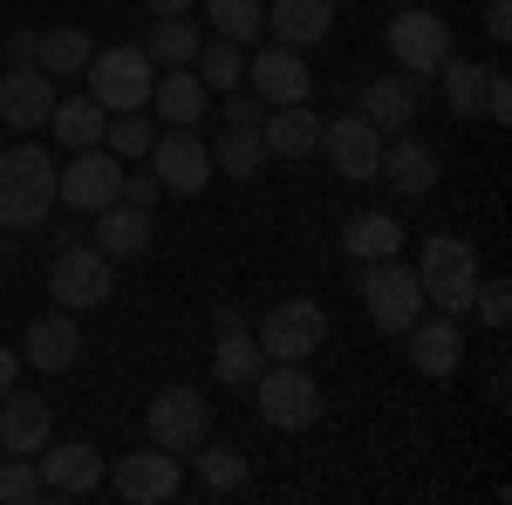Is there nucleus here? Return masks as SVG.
Masks as SVG:
<instances>
[{
  "label": "nucleus",
  "mask_w": 512,
  "mask_h": 505,
  "mask_svg": "<svg viewBox=\"0 0 512 505\" xmlns=\"http://www.w3.org/2000/svg\"><path fill=\"white\" fill-rule=\"evenodd\" d=\"M35 471H41V492L48 499H89L96 485H103V458L89 451V444H41L35 451Z\"/></svg>",
  "instance_id": "2eb2a0df"
},
{
  "label": "nucleus",
  "mask_w": 512,
  "mask_h": 505,
  "mask_svg": "<svg viewBox=\"0 0 512 505\" xmlns=\"http://www.w3.org/2000/svg\"><path fill=\"white\" fill-rule=\"evenodd\" d=\"M103 123H110V110H103L96 96H55V110H48V130H55L69 151L103 144Z\"/></svg>",
  "instance_id": "a878e982"
},
{
  "label": "nucleus",
  "mask_w": 512,
  "mask_h": 505,
  "mask_svg": "<svg viewBox=\"0 0 512 505\" xmlns=\"http://www.w3.org/2000/svg\"><path fill=\"white\" fill-rule=\"evenodd\" d=\"M198 82L212 89V96H226V89H239L246 82V48H233V41H212V48H198Z\"/></svg>",
  "instance_id": "72a5a7b5"
},
{
  "label": "nucleus",
  "mask_w": 512,
  "mask_h": 505,
  "mask_svg": "<svg viewBox=\"0 0 512 505\" xmlns=\"http://www.w3.org/2000/svg\"><path fill=\"white\" fill-rule=\"evenodd\" d=\"M485 69H492V62H458V55L437 69V76H444V103H451V117H478V110H485Z\"/></svg>",
  "instance_id": "473e14b6"
},
{
  "label": "nucleus",
  "mask_w": 512,
  "mask_h": 505,
  "mask_svg": "<svg viewBox=\"0 0 512 505\" xmlns=\"http://www.w3.org/2000/svg\"><path fill=\"white\" fill-rule=\"evenodd\" d=\"M342 246L369 267V260H390L396 246H403V226H396L390 212H355L349 226H342Z\"/></svg>",
  "instance_id": "c85d7f7f"
},
{
  "label": "nucleus",
  "mask_w": 512,
  "mask_h": 505,
  "mask_svg": "<svg viewBox=\"0 0 512 505\" xmlns=\"http://www.w3.org/2000/svg\"><path fill=\"white\" fill-rule=\"evenodd\" d=\"M253 403L274 430H308L321 417V389L308 376V362H267L253 376Z\"/></svg>",
  "instance_id": "39448f33"
},
{
  "label": "nucleus",
  "mask_w": 512,
  "mask_h": 505,
  "mask_svg": "<svg viewBox=\"0 0 512 505\" xmlns=\"http://www.w3.org/2000/svg\"><path fill=\"white\" fill-rule=\"evenodd\" d=\"M21 355L35 362L41 376H62V369H69V362L82 355L76 314H69V308H55V314H41V321H28V342H21Z\"/></svg>",
  "instance_id": "aec40b11"
},
{
  "label": "nucleus",
  "mask_w": 512,
  "mask_h": 505,
  "mask_svg": "<svg viewBox=\"0 0 512 505\" xmlns=\"http://www.w3.org/2000/svg\"><path fill=\"white\" fill-rule=\"evenodd\" d=\"M48 110H55V76H41L35 62H14L0 76V130L35 137V130H48Z\"/></svg>",
  "instance_id": "4468645a"
},
{
  "label": "nucleus",
  "mask_w": 512,
  "mask_h": 505,
  "mask_svg": "<svg viewBox=\"0 0 512 505\" xmlns=\"http://www.w3.org/2000/svg\"><path fill=\"white\" fill-rule=\"evenodd\" d=\"M390 55H396V69L424 89V82H431L437 69L458 55V48H451V21H444V14H431L424 0H417V7H403V14L390 21Z\"/></svg>",
  "instance_id": "20e7f679"
},
{
  "label": "nucleus",
  "mask_w": 512,
  "mask_h": 505,
  "mask_svg": "<svg viewBox=\"0 0 512 505\" xmlns=\"http://www.w3.org/2000/svg\"><path fill=\"white\" fill-rule=\"evenodd\" d=\"M205 21L219 28V41L246 48V41H260V28H267V7L260 0H205Z\"/></svg>",
  "instance_id": "2f4dec72"
},
{
  "label": "nucleus",
  "mask_w": 512,
  "mask_h": 505,
  "mask_svg": "<svg viewBox=\"0 0 512 505\" xmlns=\"http://www.w3.org/2000/svg\"><path fill=\"white\" fill-rule=\"evenodd\" d=\"M417 287H424V301H437L444 314H465L472 308V294H478V246L472 239H458V233H431L424 246H417Z\"/></svg>",
  "instance_id": "f03ea898"
},
{
  "label": "nucleus",
  "mask_w": 512,
  "mask_h": 505,
  "mask_svg": "<svg viewBox=\"0 0 512 505\" xmlns=\"http://www.w3.org/2000/svg\"><path fill=\"white\" fill-rule=\"evenodd\" d=\"M151 144H158V130L144 123V110H123V117L103 123V151L110 157H151Z\"/></svg>",
  "instance_id": "c9c22d12"
},
{
  "label": "nucleus",
  "mask_w": 512,
  "mask_h": 505,
  "mask_svg": "<svg viewBox=\"0 0 512 505\" xmlns=\"http://www.w3.org/2000/svg\"><path fill=\"white\" fill-rule=\"evenodd\" d=\"M144 430H151V444H164V451H198V444L212 437V403H205L198 389L171 383V389H158V396H151Z\"/></svg>",
  "instance_id": "9d476101"
},
{
  "label": "nucleus",
  "mask_w": 512,
  "mask_h": 505,
  "mask_svg": "<svg viewBox=\"0 0 512 505\" xmlns=\"http://www.w3.org/2000/svg\"><path fill=\"white\" fill-rule=\"evenodd\" d=\"M260 144H267V157H308L321 144L315 103H280V110H267L260 117Z\"/></svg>",
  "instance_id": "5701e85b"
},
{
  "label": "nucleus",
  "mask_w": 512,
  "mask_h": 505,
  "mask_svg": "<svg viewBox=\"0 0 512 505\" xmlns=\"http://www.w3.org/2000/svg\"><path fill=\"white\" fill-rule=\"evenodd\" d=\"M151 82H158V62L144 55V41H123V48H96L89 55V96L123 117V110H144L151 103Z\"/></svg>",
  "instance_id": "7ed1b4c3"
},
{
  "label": "nucleus",
  "mask_w": 512,
  "mask_h": 505,
  "mask_svg": "<svg viewBox=\"0 0 512 505\" xmlns=\"http://www.w3.org/2000/svg\"><path fill=\"white\" fill-rule=\"evenodd\" d=\"M403 335H410V369H417V376H451V369H458V355H465L458 314H431V321L417 314Z\"/></svg>",
  "instance_id": "a211bd4d"
},
{
  "label": "nucleus",
  "mask_w": 512,
  "mask_h": 505,
  "mask_svg": "<svg viewBox=\"0 0 512 505\" xmlns=\"http://www.w3.org/2000/svg\"><path fill=\"white\" fill-rule=\"evenodd\" d=\"M362 308H369V321L383 328V335H403L417 314H424V287H417V273L403 267V260H369L362 267Z\"/></svg>",
  "instance_id": "423d86ee"
},
{
  "label": "nucleus",
  "mask_w": 512,
  "mask_h": 505,
  "mask_svg": "<svg viewBox=\"0 0 512 505\" xmlns=\"http://www.w3.org/2000/svg\"><path fill=\"white\" fill-rule=\"evenodd\" d=\"M110 485H117V499H130V505H164V499H178V492H185V465H178V451L144 444V451L117 458Z\"/></svg>",
  "instance_id": "f8f14e48"
},
{
  "label": "nucleus",
  "mask_w": 512,
  "mask_h": 505,
  "mask_svg": "<svg viewBox=\"0 0 512 505\" xmlns=\"http://www.w3.org/2000/svg\"><path fill=\"white\" fill-rule=\"evenodd\" d=\"M151 14H158V21L164 14H192V0H151Z\"/></svg>",
  "instance_id": "a18cd8bd"
},
{
  "label": "nucleus",
  "mask_w": 512,
  "mask_h": 505,
  "mask_svg": "<svg viewBox=\"0 0 512 505\" xmlns=\"http://www.w3.org/2000/svg\"><path fill=\"white\" fill-rule=\"evenodd\" d=\"M123 198V157H110L103 144H89V151L69 157V171H55V205H69V212H103V205H117Z\"/></svg>",
  "instance_id": "6e6552de"
},
{
  "label": "nucleus",
  "mask_w": 512,
  "mask_h": 505,
  "mask_svg": "<svg viewBox=\"0 0 512 505\" xmlns=\"http://www.w3.org/2000/svg\"><path fill=\"white\" fill-rule=\"evenodd\" d=\"M485 35H492V41L512 35V0H485Z\"/></svg>",
  "instance_id": "79ce46f5"
},
{
  "label": "nucleus",
  "mask_w": 512,
  "mask_h": 505,
  "mask_svg": "<svg viewBox=\"0 0 512 505\" xmlns=\"http://www.w3.org/2000/svg\"><path fill=\"white\" fill-rule=\"evenodd\" d=\"M376 178H390L403 198H431L437 192V151L424 137L396 130V137H383V171H376Z\"/></svg>",
  "instance_id": "f3484780"
},
{
  "label": "nucleus",
  "mask_w": 512,
  "mask_h": 505,
  "mask_svg": "<svg viewBox=\"0 0 512 505\" xmlns=\"http://www.w3.org/2000/svg\"><path fill=\"white\" fill-rule=\"evenodd\" d=\"M267 369V349L246 335V328H219V349H212V376L226 389H253V376Z\"/></svg>",
  "instance_id": "bb28decb"
},
{
  "label": "nucleus",
  "mask_w": 512,
  "mask_h": 505,
  "mask_svg": "<svg viewBox=\"0 0 512 505\" xmlns=\"http://www.w3.org/2000/svg\"><path fill=\"white\" fill-rule=\"evenodd\" d=\"M219 110H226V123H260V117H267V103H260L246 82H239V89H226V103H219Z\"/></svg>",
  "instance_id": "a19ab883"
},
{
  "label": "nucleus",
  "mask_w": 512,
  "mask_h": 505,
  "mask_svg": "<svg viewBox=\"0 0 512 505\" xmlns=\"http://www.w3.org/2000/svg\"><path fill=\"white\" fill-rule=\"evenodd\" d=\"M478 117L499 123V130L512 123V76H506V69H485V110H478Z\"/></svg>",
  "instance_id": "4c0bfd02"
},
{
  "label": "nucleus",
  "mask_w": 512,
  "mask_h": 505,
  "mask_svg": "<svg viewBox=\"0 0 512 505\" xmlns=\"http://www.w3.org/2000/svg\"><path fill=\"white\" fill-rule=\"evenodd\" d=\"M472 308L485 314V328H506V314H512V287H506V280H478Z\"/></svg>",
  "instance_id": "58836bf2"
},
{
  "label": "nucleus",
  "mask_w": 512,
  "mask_h": 505,
  "mask_svg": "<svg viewBox=\"0 0 512 505\" xmlns=\"http://www.w3.org/2000/svg\"><path fill=\"white\" fill-rule=\"evenodd\" d=\"M198 485H205V492H239V485H246V458H239L233 444H212V437H205V444H198Z\"/></svg>",
  "instance_id": "f704fd0d"
},
{
  "label": "nucleus",
  "mask_w": 512,
  "mask_h": 505,
  "mask_svg": "<svg viewBox=\"0 0 512 505\" xmlns=\"http://www.w3.org/2000/svg\"><path fill=\"white\" fill-rule=\"evenodd\" d=\"M14 376H21V355H14V349H0V396L14 389Z\"/></svg>",
  "instance_id": "c03bdc74"
},
{
  "label": "nucleus",
  "mask_w": 512,
  "mask_h": 505,
  "mask_svg": "<svg viewBox=\"0 0 512 505\" xmlns=\"http://www.w3.org/2000/svg\"><path fill=\"white\" fill-rule=\"evenodd\" d=\"M7 62H35V35H28V28L7 35Z\"/></svg>",
  "instance_id": "37998d69"
},
{
  "label": "nucleus",
  "mask_w": 512,
  "mask_h": 505,
  "mask_svg": "<svg viewBox=\"0 0 512 505\" xmlns=\"http://www.w3.org/2000/svg\"><path fill=\"white\" fill-rule=\"evenodd\" d=\"M253 342L267 349V362H308V355L328 342V314H321L315 301H280V308H267V321H260Z\"/></svg>",
  "instance_id": "9b49d317"
},
{
  "label": "nucleus",
  "mask_w": 512,
  "mask_h": 505,
  "mask_svg": "<svg viewBox=\"0 0 512 505\" xmlns=\"http://www.w3.org/2000/svg\"><path fill=\"white\" fill-rule=\"evenodd\" d=\"M144 55H151L158 69H192L198 62V28L185 14H164V21H151V35H144Z\"/></svg>",
  "instance_id": "c756f323"
},
{
  "label": "nucleus",
  "mask_w": 512,
  "mask_h": 505,
  "mask_svg": "<svg viewBox=\"0 0 512 505\" xmlns=\"http://www.w3.org/2000/svg\"><path fill=\"white\" fill-rule=\"evenodd\" d=\"M151 171H158L164 192H178V198H198L205 185H212V151H205L198 123H171V130H158V144H151Z\"/></svg>",
  "instance_id": "1a4fd4ad"
},
{
  "label": "nucleus",
  "mask_w": 512,
  "mask_h": 505,
  "mask_svg": "<svg viewBox=\"0 0 512 505\" xmlns=\"http://www.w3.org/2000/svg\"><path fill=\"white\" fill-rule=\"evenodd\" d=\"M246 82H253V96H260L267 110H280V103H308V55L287 48V41H274V48H260V55L246 62Z\"/></svg>",
  "instance_id": "dca6fc26"
},
{
  "label": "nucleus",
  "mask_w": 512,
  "mask_h": 505,
  "mask_svg": "<svg viewBox=\"0 0 512 505\" xmlns=\"http://www.w3.org/2000/svg\"><path fill=\"white\" fill-rule=\"evenodd\" d=\"M96 253L103 260H144L151 253V212L144 205H103L96 212Z\"/></svg>",
  "instance_id": "4be33fe9"
},
{
  "label": "nucleus",
  "mask_w": 512,
  "mask_h": 505,
  "mask_svg": "<svg viewBox=\"0 0 512 505\" xmlns=\"http://www.w3.org/2000/svg\"><path fill=\"white\" fill-rule=\"evenodd\" d=\"M151 110H158L164 123H205L212 89L198 82V69H164V76L151 82Z\"/></svg>",
  "instance_id": "393cba45"
},
{
  "label": "nucleus",
  "mask_w": 512,
  "mask_h": 505,
  "mask_svg": "<svg viewBox=\"0 0 512 505\" xmlns=\"http://www.w3.org/2000/svg\"><path fill=\"white\" fill-rule=\"evenodd\" d=\"M55 212V157L28 144H0V233H35Z\"/></svg>",
  "instance_id": "f257e3e1"
},
{
  "label": "nucleus",
  "mask_w": 512,
  "mask_h": 505,
  "mask_svg": "<svg viewBox=\"0 0 512 505\" xmlns=\"http://www.w3.org/2000/svg\"><path fill=\"white\" fill-rule=\"evenodd\" d=\"M48 437H55L48 403H41V396H21V389H7V396H0V444H7L14 458H35Z\"/></svg>",
  "instance_id": "412c9836"
},
{
  "label": "nucleus",
  "mask_w": 512,
  "mask_h": 505,
  "mask_svg": "<svg viewBox=\"0 0 512 505\" xmlns=\"http://www.w3.org/2000/svg\"><path fill=\"white\" fill-rule=\"evenodd\" d=\"M158 198H164V185H158V171H151V164L123 171V205H144V212H151Z\"/></svg>",
  "instance_id": "ea45409f"
},
{
  "label": "nucleus",
  "mask_w": 512,
  "mask_h": 505,
  "mask_svg": "<svg viewBox=\"0 0 512 505\" xmlns=\"http://www.w3.org/2000/svg\"><path fill=\"white\" fill-rule=\"evenodd\" d=\"M35 499H48L35 458H7V465H0V505H35Z\"/></svg>",
  "instance_id": "e433bc0d"
},
{
  "label": "nucleus",
  "mask_w": 512,
  "mask_h": 505,
  "mask_svg": "<svg viewBox=\"0 0 512 505\" xmlns=\"http://www.w3.org/2000/svg\"><path fill=\"white\" fill-rule=\"evenodd\" d=\"M396 7H417V0H396Z\"/></svg>",
  "instance_id": "49530a36"
},
{
  "label": "nucleus",
  "mask_w": 512,
  "mask_h": 505,
  "mask_svg": "<svg viewBox=\"0 0 512 505\" xmlns=\"http://www.w3.org/2000/svg\"><path fill=\"white\" fill-rule=\"evenodd\" d=\"M205 151H212V171H226V178H253V171L267 164L260 123H233V130H219V144H205Z\"/></svg>",
  "instance_id": "cd10ccee"
},
{
  "label": "nucleus",
  "mask_w": 512,
  "mask_h": 505,
  "mask_svg": "<svg viewBox=\"0 0 512 505\" xmlns=\"http://www.w3.org/2000/svg\"><path fill=\"white\" fill-rule=\"evenodd\" d=\"M48 294H55V308H103L110 294H117V260H103L96 246H62L55 253V267H48Z\"/></svg>",
  "instance_id": "0eeeda50"
},
{
  "label": "nucleus",
  "mask_w": 512,
  "mask_h": 505,
  "mask_svg": "<svg viewBox=\"0 0 512 505\" xmlns=\"http://www.w3.org/2000/svg\"><path fill=\"white\" fill-rule=\"evenodd\" d=\"M321 151H328V164H335L349 185H376V171H383V130L349 110V117L321 123Z\"/></svg>",
  "instance_id": "ddd939ff"
},
{
  "label": "nucleus",
  "mask_w": 512,
  "mask_h": 505,
  "mask_svg": "<svg viewBox=\"0 0 512 505\" xmlns=\"http://www.w3.org/2000/svg\"><path fill=\"white\" fill-rule=\"evenodd\" d=\"M417 103H424V89H417L410 76H376L369 89H362L355 117H369L383 137H396V130H410V123H417Z\"/></svg>",
  "instance_id": "6ab92c4d"
},
{
  "label": "nucleus",
  "mask_w": 512,
  "mask_h": 505,
  "mask_svg": "<svg viewBox=\"0 0 512 505\" xmlns=\"http://www.w3.org/2000/svg\"><path fill=\"white\" fill-rule=\"evenodd\" d=\"M267 28H274V41H287V48H315V41H328V28H335V0H274V7H267Z\"/></svg>",
  "instance_id": "b1692460"
},
{
  "label": "nucleus",
  "mask_w": 512,
  "mask_h": 505,
  "mask_svg": "<svg viewBox=\"0 0 512 505\" xmlns=\"http://www.w3.org/2000/svg\"><path fill=\"white\" fill-rule=\"evenodd\" d=\"M89 35L82 28H48V35H35V69L41 76H82L89 69Z\"/></svg>",
  "instance_id": "7c9ffc66"
}]
</instances>
